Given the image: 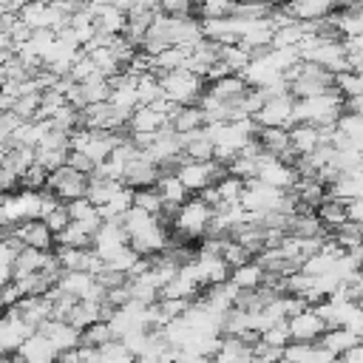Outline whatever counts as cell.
<instances>
[{
  "label": "cell",
  "mask_w": 363,
  "mask_h": 363,
  "mask_svg": "<svg viewBox=\"0 0 363 363\" xmlns=\"http://www.w3.org/2000/svg\"><path fill=\"white\" fill-rule=\"evenodd\" d=\"M31 332H34V329H31L23 318H17L11 309H3V312H0V346H3L6 354H14V352L20 349V343H23Z\"/></svg>",
  "instance_id": "12"
},
{
  "label": "cell",
  "mask_w": 363,
  "mask_h": 363,
  "mask_svg": "<svg viewBox=\"0 0 363 363\" xmlns=\"http://www.w3.org/2000/svg\"><path fill=\"white\" fill-rule=\"evenodd\" d=\"M167 125V116L153 105H136L128 116V133H156Z\"/></svg>",
  "instance_id": "20"
},
{
  "label": "cell",
  "mask_w": 363,
  "mask_h": 363,
  "mask_svg": "<svg viewBox=\"0 0 363 363\" xmlns=\"http://www.w3.org/2000/svg\"><path fill=\"white\" fill-rule=\"evenodd\" d=\"M292 105H295V96L286 91V94H275V96H267L264 105L252 113V119L258 125H275V128H289L295 122L292 116Z\"/></svg>",
  "instance_id": "8"
},
{
  "label": "cell",
  "mask_w": 363,
  "mask_h": 363,
  "mask_svg": "<svg viewBox=\"0 0 363 363\" xmlns=\"http://www.w3.org/2000/svg\"><path fill=\"white\" fill-rule=\"evenodd\" d=\"M340 357H343V360H349V363H363V337H360L354 346H349Z\"/></svg>",
  "instance_id": "49"
},
{
  "label": "cell",
  "mask_w": 363,
  "mask_h": 363,
  "mask_svg": "<svg viewBox=\"0 0 363 363\" xmlns=\"http://www.w3.org/2000/svg\"><path fill=\"white\" fill-rule=\"evenodd\" d=\"M340 113H343V94L335 85L323 94H315V96H298L292 105L295 122H309L318 128L335 125Z\"/></svg>",
  "instance_id": "1"
},
{
  "label": "cell",
  "mask_w": 363,
  "mask_h": 363,
  "mask_svg": "<svg viewBox=\"0 0 363 363\" xmlns=\"http://www.w3.org/2000/svg\"><path fill=\"white\" fill-rule=\"evenodd\" d=\"M210 216H213V207L201 196H187L179 204V210H176V216L170 221V235L176 241H187V244L201 241L204 233H207Z\"/></svg>",
  "instance_id": "2"
},
{
  "label": "cell",
  "mask_w": 363,
  "mask_h": 363,
  "mask_svg": "<svg viewBox=\"0 0 363 363\" xmlns=\"http://www.w3.org/2000/svg\"><path fill=\"white\" fill-rule=\"evenodd\" d=\"M85 51V48H82ZM88 57L94 60V65H96V71L99 74H105V77H113V74H119L125 65L119 62V57L113 54V48L111 45H96V48H88Z\"/></svg>",
  "instance_id": "31"
},
{
  "label": "cell",
  "mask_w": 363,
  "mask_h": 363,
  "mask_svg": "<svg viewBox=\"0 0 363 363\" xmlns=\"http://www.w3.org/2000/svg\"><path fill=\"white\" fill-rule=\"evenodd\" d=\"M6 309H11L17 318H23L31 329H37L43 320H48L51 318V298L48 295H23L17 303H11V306H6Z\"/></svg>",
  "instance_id": "13"
},
{
  "label": "cell",
  "mask_w": 363,
  "mask_h": 363,
  "mask_svg": "<svg viewBox=\"0 0 363 363\" xmlns=\"http://www.w3.org/2000/svg\"><path fill=\"white\" fill-rule=\"evenodd\" d=\"M357 272H360V275H363V261H360V264H357Z\"/></svg>",
  "instance_id": "51"
},
{
  "label": "cell",
  "mask_w": 363,
  "mask_h": 363,
  "mask_svg": "<svg viewBox=\"0 0 363 363\" xmlns=\"http://www.w3.org/2000/svg\"><path fill=\"white\" fill-rule=\"evenodd\" d=\"M190 267H193V272H196L201 289L210 286V284H218V281H227V278H230L227 261L221 258V252H213V250H201V247H199L196 255L190 258Z\"/></svg>",
  "instance_id": "9"
},
{
  "label": "cell",
  "mask_w": 363,
  "mask_h": 363,
  "mask_svg": "<svg viewBox=\"0 0 363 363\" xmlns=\"http://www.w3.org/2000/svg\"><path fill=\"white\" fill-rule=\"evenodd\" d=\"M315 216H318V221L326 227V233H332V230H337V227L349 218L346 201H343V199H335V196H326L320 204H315Z\"/></svg>",
  "instance_id": "26"
},
{
  "label": "cell",
  "mask_w": 363,
  "mask_h": 363,
  "mask_svg": "<svg viewBox=\"0 0 363 363\" xmlns=\"http://www.w3.org/2000/svg\"><path fill=\"white\" fill-rule=\"evenodd\" d=\"M286 329H289V340H318L323 335L326 323L315 312V306H306L286 318Z\"/></svg>",
  "instance_id": "11"
},
{
  "label": "cell",
  "mask_w": 363,
  "mask_h": 363,
  "mask_svg": "<svg viewBox=\"0 0 363 363\" xmlns=\"http://www.w3.org/2000/svg\"><path fill=\"white\" fill-rule=\"evenodd\" d=\"M23 298V289L17 286V281L14 278H9L3 286H0V301H3V306H11V303H17Z\"/></svg>",
  "instance_id": "46"
},
{
  "label": "cell",
  "mask_w": 363,
  "mask_h": 363,
  "mask_svg": "<svg viewBox=\"0 0 363 363\" xmlns=\"http://www.w3.org/2000/svg\"><path fill=\"white\" fill-rule=\"evenodd\" d=\"M3 309H6V306H3V301H0V312H3Z\"/></svg>",
  "instance_id": "53"
},
{
  "label": "cell",
  "mask_w": 363,
  "mask_h": 363,
  "mask_svg": "<svg viewBox=\"0 0 363 363\" xmlns=\"http://www.w3.org/2000/svg\"><path fill=\"white\" fill-rule=\"evenodd\" d=\"M0 357H6V352H3V346H0Z\"/></svg>",
  "instance_id": "52"
},
{
  "label": "cell",
  "mask_w": 363,
  "mask_h": 363,
  "mask_svg": "<svg viewBox=\"0 0 363 363\" xmlns=\"http://www.w3.org/2000/svg\"><path fill=\"white\" fill-rule=\"evenodd\" d=\"M346 213H349V218H352V221H357V224L363 227V196H360V199L346 201Z\"/></svg>",
  "instance_id": "48"
},
{
  "label": "cell",
  "mask_w": 363,
  "mask_h": 363,
  "mask_svg": "<svg viewBox=\"0 0 363 363\" xmlns=\"http://www.w3.org/2000/svg\"><path fill=\"white\" fill-rule=\"evenodd\" d=\"M255 139L261 145L264 153H272V156H281L284 162H292L295 153L289 150V128H275V125H258L255 130Z\"/></svg>",
  "instance_id": "14"
},
{
  "label": "cell",
  "mask_w": 363,
  "mask_h": 363,
  "mask_svg": "<svg viewBox=\"0 0 363 363\" xmlns=\"http://www.w3.org/2000/svg\"><path fill=\"white\" fill-rule=\"evenodd\" d=\"M122 247H128V233L122 227L119 218H102V224L94 230V238H91V250L108 261L111 255H116Z\"/></svg>",
  "instance_id": "6"
},
{
  "label": "cell",
  "mask_w": 363,
  "mask_h": 363,
  "mask_svg": "<svg viewBox=\"0 0 363 363\" xmlns=\"http://www.w3.org/2000/svg\"><path fill=\"white\" fill-rule=\"evenodd\" d=\"M218 252H221V258L227 261L230 269H233V267H241V264H247V261L252 258V252H250L241 241H235L233 235H224V238H221V250H218Z\"/></svg>",
  "instance_id": "34"
},
{
  "label": "cell",
  "mask_w": 363,
  "mask_h": 363,
  "mask_svg": "<svg viewBox=\"0 0 363 363\" xmlns=\"http://www.w3.org/2000/svg\"><path fill=\"white\" fill-rule=\"evenodd\" d=\"M255 179H261L272 187H281V190H292V184L298 182V170L292 167V162H284L281 156H272V153L261 150Z\"/></svg>",
  "instance_id": "7"
},
{
  "label": "cell",
  "mask_w": 363,
  "mask_h": 363,
  "mask_svg": "<svg viewBox=\"0 0 363 363\" xmlns=\"http://www.w3.org/2000/svg\"><path fill=\"white\" fill-rule=\"evenodd\" d=\"M57 346L43 335V332H31L23 343H20V349L14 352V357L17 360H31V363H48V360H57Z\"/></svg>",
  "instance_id": "16"
},
{
  "label": "cell",
  "mask_w": 363,
  "mask_h": 363,
  "mask_svg": "<svg viewBox=\"0 0 363 363\" xmlns=\"http://www.w3.org/2000/svg\"><path fill=\"white\" fill-rule=\"evenodd\" d=\"M318 340H320L326 349H332V352L340 357V354H343L349 346H354L360 337H357L354 332H349L346 326H329V329H323V335H320Z\"/></svg>",
  "instance_id": "29"
},
{
  "label": "cell",
  "mask_w": 363,
  "mask_h": 363,
  "mask_svg": "<svg viewBox=\"0 0 363 363\" xmlns=\"http://www.w3.org/2000/svg\"><path fill=\"white\" fill-rule=\"evenodd\" d=\"M79 85H82V94H85V105L88 102H102L111 94V77H105V74H94V77L82 79Z\"/></svg>",
  "instance_id": "35"
},
{
  "label": "cell",
  "mask_w": 363,
  "mask_h": 363,
  "mask_svg": "<svg viewBox=\"0 0 363 363\" xmlns=\"http://www.w3.org/2000/svg\"><path fill=\"white\" fill-rule=\"evenodd\" d=\"M247 88H250V82H247L241 74H235V71L227 74V77H218V79H213V82L204 85L207 94H213V96H218V99H224V102H235V99H241Z\"/></svg>",
  "instance_id": "22"
},
{
  "label": "cell",
  "mask_w": 363,
  "mask_h": 363,
  "mask_svg": "<svg viewBox=\"0 0 363 363\" xmlns=\"http://www.w3.org/2000/svg\"><path fill=\"white\" fill-rule=\"evenodd\" d=\"M45 187H48L60 201H71V199L85 196L88 176H85V173H79V170H74V167L65 162V164H60V167L48 170V182H45Z\"/></svg>",
  "instance_id": "5"
},
{
  "label": "cell",
  "mask_w": 363,
  "mask_h": 363,
  "mask_svg": "<svg viewBox=\"0 0 363 363\" xmlns=\"http://www.w3.org/2000/svg\"><path fill=\"white\" fill-rule=\"evenodd\" d=\"M216 193H218V204H235L241 199V187H244V179L233 176V173H224L213 182Z\"/></svg>",
  "instance_id": "33"
},
{
  "label": "cell",
  "mask_w": 363,
  "mask_h": 363,
  "mask_svg": "<svg viewBox=\"0 0 363 363\" xmlns=\"http://www.w3.org/2000/svg\"><path fill=\"white\" fill-rule=\"evenodd\" d=\"M88 9H91V14H94L96 31H105V34H122V31H125L128 11L116 9L113 3H88Z\"/></svg>",
  "instance_id": "18"
},
{
  "label": "cell",
  "mask_w": 363,
  "mask_h": 363,
  "mask_svg": "<svg viewBox=\"0 0 363 363\" xmlns=\"http://www.w3.org/2000/svg\"><path fill=\"white\" fill-rule=\"evenodd\" d=\"M96 352H99V360L102 363H128V360H133V352L122 343V337L105 340L102 346H96Z\"/></svg>",
  "instance_id": "37"
},
{
  "label": "cell",
  "mask_w": 363,
  "mask_h": 363,
  "mask_svg": "<svg viewBox=\"0 0 363 363\" xmlns=\"http://www.w3.org/2000/svg\"><path fill=\"white\" fill-rule=\"evenodd\" d=\"M218 60H224L230 71L241 74V71L250 65L252 51H247L241 43H221V45H218Z\"/></svg>",
  "instance_id": "30"
},
{
  "label": "cell",
  "mask_w": 363,
  "mask_h": 363,
  "mask_svg": "<svg viewBox=\"0 0 363 363\" xmlns=\"http://www.w3.org/2000/svg\"><path fill=\"white\" fill-rule=\"evenodd\" d=\"M14 235L20 238V244L26 247H34V250H54V230L43 221V218H28V221H20L14 227Z\"/></svg>",
  "instance_id": "15"
},
{
  "label": "cell",
  "mask_w": 363,
  "mask_h": 363,
  "mask_svg": "<svg viewBox=\"0 0 363 363\" xmlns=\"http://www.w3.org/2000/svg\"><path fill=\"white\" fill-rule=\"evenodd\" d=\"M37 108H40V91H34V94H20L17 99H14V113L20 116V119H34L37 116Z\"/></svg>",
  "instance_id": "41"
},
{
  "label": "cell",
  "mask_w": 363,
  "mask_h": 363,
  "mask_svg": "<svg viewBox=\"0 0 363 363\" xmlns=\"http://www.w3.org/2000/svg\"><path fill=\"white\" fill-rule=\"evenodd\" d=\"M159 85H162V94L176 102V105H187V102H196L201 94H204V85L207 79L190 68H173V71H162L159 74Z\"/></svg>",
  "instance_id": "3"
},
{
  "label": "cell",
  "mask_w": 363,
  "mask_h": 363,
  "mask_svg": "<svg viewBox=\"0 0 363 363\" xmlns=\"http://www.w3.org/2000/svg\"><path fill=\"white\" fill-rule=\"evenodd\" d=\"M167 122H170V128H173L176 133H190V130H199V128H204V125H207L204 111H201V105H199V102L176 105Z\"/></svg>",
  "instance_id": "21"
},
{
  "label": "cell",
  "mask_w": 363,
  "mask_h": 363,
  "mask_svg": "<svg viewBox=\"0 0 363 363\" xmlns=\"http://www.w3.org/2000/svg\"><path fill=\"white\" fill-rule=\"evenodd\" d=\"M37 332H43V335L57 346V352H65V349H71V346H79V329H77L74 323H68V320L48 318V320H43V323L37 326Z\"/></svg>",
  "instance_id": "17"
},
{
  "label": "cell",
  "mask_w": 363,
  "mask_h": 363,
  "mask_svg": "<svg viewBox=\"0 0 363 363\" xmlns=\"http://www.w3.org/2000/svg\"><path fill=\"white\" fill-rule=\"evenodd\" d=\"M352 252L357 255V261H363V235H360V241H357V247H354Z\"/></svg>",
  "instance_id": "50"
},
{
  "label": "cell",
  "mask_w": 363,
  "mask_h": 363,
  "mask_svg": "<svg viewBox=\"0 0 363 363\" xmlns=\"http://www.w3.org/2000/svg\"><path fill=\"white\" fill-rule=\"evenodd\" d=\"M318 145H323V133L318 125H309V122H292L289 125V150L295 156L312 153Z\"/></svg>",
  "instance_id": "19"
},
{
  "label": "cell",
  "mask_w": 363,
  "mask_h": 363,
  "mask_svg": "<svg viewBox=\"0 0 363 363\" xmlns=\"http://www.w3.org/2000/svg\"><path fill=\"white\" fill-rule=\"evenodd\" d=\"M65 207H68V216H71V221H79L88 233H94L99 224H102V216H99V207L88 199V196H79V199H71V201H65Z\"/></svg>",
  "instance_id": "25"
},
{
  "label": "cell",
  "mask_w": 363,
  "mask_h": 363,
  "mask_svg": "<svg viewBox=\"0 0 363 363\" xmlns=\"http://www.w3.org/2000/svg\"><path fill=\"white\" fill-rule=\"evenodd\" d=\"M113 337V329H111V323L108 320H94V323H88L85 329H79V343H85V346H102L105 340H111Z\"/></svg>",
  "instance_id": "38"
},
{
  "label": "cell",
  "mask_w": 363,
  "mask_h": 363,
  "mask_svg": "<svg viewBox=\"0 0 363 363\" xmlns=\"http://www.w3.org/2000/svg\"><path fill=\"white\" fill-rule=\"evenodd\" d=\"M264 272H267V269H264L255 258H250L247 264L230 269V281H233L238 289H258L261 281H264Z\"/></svg>",
  "instance_id": "27"
},
{
  "label": "cell",
  "mask_w": 363,
  "mask_h": 363,
  "mask_svg": "<svg viewBox=\"0 0 363 363\" xmlns=\"http://www.w3.org/2000/svg\"><path fill=\"white\" fill-rule=\"evenodd\" d=\"M65 159H68V147H45V150H37V162L45 170H54V167L65 164Z\"/></svg>",
  "instance_id": "43"
},
{
  "label": "cell",
  "mask_w": 363,
  "mask_h": 363,
  "mask_svg": "<svg viewBox=\"0 0 363 363\" xmlns=\"http://www.w3.org/2000/svg\"><path fill=\"white\" fill-rule=\"evenodd\" d=\"M130 207H133V187L122 184L105 204H99V216L102 218H122Z\"/></svg>",
  "instance_id": "28"
},
{
  "label": "cell",
  "mask_w": 363,
  "mask_h": 363,
  "mask_svg": "<svg viewBox=\"0 0 363 363\" xmlns=\"http://www.w3.org/2000/svg\"><path fill=\"white\" fill-rule=\"evenodd\" d=\"M159 9L167 11V14H190L193 0H159Z\"/></svg>",
  "instance_id": "47"
},
{
  "label": "cell",
  "mask_w": 363,
  "mask_h": 363,
  "mask_svg": "<svg viewBox=\"0 0 363 363\" xmlns=\"http://www.w3.org/2000/svg\"><path fill=\"white\" fill-rule=\"evenodd\" d=\"M128 116L130 113L113 108L108 99L88 102L85 108H79V125L94 128V130H125L128 128Z\"/></svg>",
  "instance_id": "4"
},
{
  "label": "cell",
  "mask_w": 363,
  "mask_h": 363,
  "mask_svg": "<svg viewBox=\"0 0 363 363\" xmlns=\"http://www.w3.org/2000/svg\"><path fill=\"white\" fill-rule=\"evenodd\" d=\"M48 182V170L34 159L23 173H20V187H28V190H43Z\"/></svg>",
  "instance_id": "39"
},
{
  "label": "cell",
  "mask_w": 363,
  "mask_h": 363,
  "mask_svg": "<svg viewBox=\"0 0 363 363\" xmlns=\"http://www.w3.org/2000/svg\"><path fill=\"white\" fill-rule=\"evenodd\" d=\"M74 170H79V173H85V176H91L94 173V167H96V162L91 159V156H85L82 150H68V159H65Z\"/></svg>",
  "instance_id": "45"
},
{
  "label": "cell",
  "mask_w": 363,
  "mask_h": 363,
  "mask_svg": "<svg viewBox=\"0 0 363 363\" xmlns=\"http://www.w3.org/2000/svg\"><path fill=\"white\" fill-rule=\"evenodd\" d=\"M281 9H284L292 20H303V23H309V20H320V17H326V14L332 11V3H329V0H284Z\"/></svg>",
  "instance_id": "23"
},
{
  "label": "cell",
  "mask_w": 363,
  "mask_h": 363,
  "mask_svg": "<svg viewBox=\"0 0 363 363\" xmlns=\"http://www.w3.org/2000/svg\"><path fill=\"white\" fill-rule=\"evenodd\" d=\"M43 221H45V224H48V227H51L54 233H60V230H62V227H65V224L71 221V216H68V207H65V201H60V204H57V207H54L51 213H45V216H43Z\"/></svg>",
  "instance_id": "44"
},
{
  "label": "cell",
  "mask_w": 363,
  "mask_h": 363,
  "mask_svg": "<svg viewBox=\"0 0 363 363\" xmlns=\"http://www.w3.org/2000/svg\"><path fill=\"white\" fill-rule=\"evenodd\" d=\"M153 187H156L162 204H182L190 196V190L182 184V179L176 176V170H162L159 179L153 182Z\"/></svg>",
  "instance_id": "24"
},
{
  "label": "cell",
  "mask_w": 363,
  "mask_h": 363,
  "mask_svg": "<svg viewBox=\"0 0 363 363\" xmlns=\"http://www.w3.org/2000/svg\"><path fill=\"white\" fill-rule=\"evenodd\" d=\"M159 173H162V167H159V164L139 147V150L130 156L122 182H125L128 187H150V184L159 179Z\"/></svg>",
  "instance_id": "10"
},
{
  "label": "cell",
  "mask_w": 363,
  "mask_h": 363,
  "mask_svg": "<svg viewBox=\"0 0 363 363\" xmlns=\"http://www.w3.org/2000/svg\"><path fill=\"white\" fill-rule=\"evenodd\" d=\"M261 340H264V343H269V346L284 349V346L289 343V329H286V320H281V323H272V326L261 329Z\"/></svg>",
  "instance_id": "42"
},
{
  "label": "cell",
  "mask_w": 363,
  "mask_h": 363,
  "mask_svg": "<svg viewBox=\"0 0 363 363\" xmlns=\"http://www.w3.org/2000/svg\"><path fill=\"white\" fill-rule=\"evenodd\" d=\"M136 96H139V105H150L156 96H162V85H159L156 71H145L136 77Z\"/></svg>",
  "instance_id": "36"
},
{
  "label": "cell",
  "mask_w": 363,
  "mask_h": 363,
  "mask_svg": "<svg viewBox=\"0 0 363 363\" xmlns=\"http://www.w3.org/2000/svg\"><path fill=\"white\" fill-rule=\"evenodd\" d=\"M91 238L94 233H88L79 221H68L60 233H54V241L62 247H91Z\"/></svg>",
  "instance_id": "32"
},
{
  "label": "cell",
  "mask_w": 363,
  "mask_h": 363,
  "mask_svg": "<svg viewBox=\"0 0 363 363\" xmlns=\"http://www.w3.org/2000/svg\"><path fill=\"white\" fill-rule=\"evenodd\" d=\"M133 204L142 207V210H147V213H153V216L162 213V199H159V193H156L153 184L150 187H133Z\"/></svg>",
  "instance_id": "40"
}]
</instances>
